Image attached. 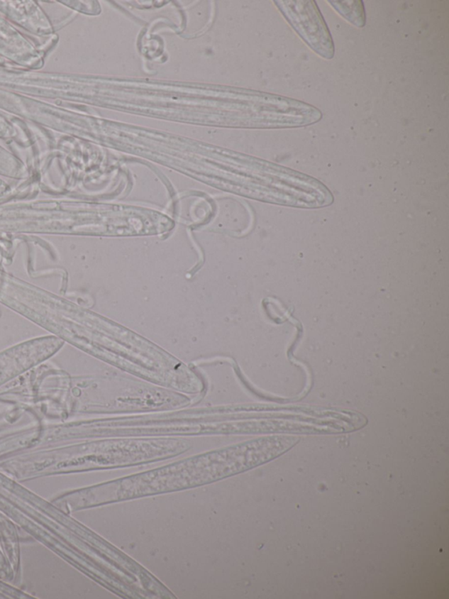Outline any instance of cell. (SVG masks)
<instances>
[{
  "label": "cell",
  "instance_id": "6da1fadb",
  "mask_svg": "<svg viewBox=\"0 0 449 599\" xmlns=\"http://www.w3.org/2000/svg\"><path fill=\"white\" fill-rule=\"evenodd\" d=\"M291 27L320 57H335V44L317 4L313 0L275 1Z\"/></svg>",
  "mask_w": 449,
  "mask_h": 599
},
{
  "label": "cell",
  "instance_id": "7a4b0ae2",
  "mask_svg": "<svg viewBox=\"0 0 449 599\" xmlns=\"http://www.w3.org/2000/svg\"><path fill=\"white\" fill-rule=\"evenodd\" d=\"M328 3L345 20L350 21L355 27H365L366 16L362 1H328Z\"/></svg>",
  "mask_w": 449,
  "mask_h": 599
}]
</instances>
